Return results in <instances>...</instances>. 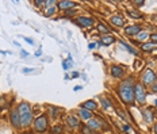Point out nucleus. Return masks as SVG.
<instances>
[{"instance_id": "obj_1", "label": "nucleus", "mask_w": 157, "mask_h": 134, "mask_svg": "<svg viewBox=\"0 0 157 134\" xmlns=\"http://www.w3.org/2000/svg\"><path fill=\"white\" fill-rule=\"evenodd\" d=\"M121 98L125 103H133L134 100V87H133V79H127L121 84Z\"/></svg>"}, {"instance_id": "obj_2", "label": "nucleus", "mask_w": 157, "mask_h": 134, "mask_svg": "<svg viewBox=\"0 0 157 134\" xmlns=\"http://www.w3.org/2000/svg\"><path fill=\"white\" fill-rule=\"evenodd\" d=\"M18 114L20 118V125L27 126L28 123L31 122V110L27 103H20L19 108H18Z\"/></svg>"}, {"instance_id": "obj_3", "label": "nucleus", "mask_w": 157, "mask_h": 134, "mask_svg": "<svg viewBox=\"0 0 157 134\" xmlns=\"http://www.w3.org/2000/svg\"><path fill=\"white\" fill-rule=\"evenodd\" d=\"M34 126H35V130L39 131V133H42L47 129V119L45 115H41L39 118L35 119V123H34Z\"/></svg>"}, {"instance_id": "obj_4", "label": "nucleus", "mask_w": 157, "mask_h": 134, "mask_svg": "<svg viewBox=\"0 0 157 134\" xmlns=\"http://www.w3.org/2000/svg\"><path fill=\"white\" fill-rule=\"evenodd\" d=\"M134 96L137 98L138 103L145 102V91H144L141 84H137V85H135V88H134Z\"/></svg>"}, {"instance_id": "obj_5", "label": "nucleus", "mask_w": 157, "mask_h": 134, "mask_svg": "<svg viewBox=\"0 0 157 134\" xmlns=\"http://www.w3.org/2000/svg\"><path fill=\"white\" fill-rule=\"evenodd\" d=\"M76 23L81 24L83 27H91L94 24V19L92 18H84V16H81V18L76 19Z\"/></svg>"}, {"instance_id": "obj_6", "label": "nucleus", "mask_w": 157, "mask_h": 134, "mask_svg": "<svg viewBox=\"0 0 157 134\" xmlns=\"http://www.w3.org/2000/svg\"><path fill=\"white\" fill-rule=\"evenodd\" d=\"M144 81H145L146 84H150V83H153V81H156V76H154L153 72L146 71L145 76H144Z\"/></svg>"}, {"instance_id": "obj_7", "label": "nucleus", "mask_w": 157, "mask_h": 134, "mask_svg": "<svg viewBox=\"0 0 157 134\" xmlns=\"http://www.w3.org/2000/svg\"><path fill=\"white\" fill-rule=\"evenodd\" d=\"M141 33V27L140 26H130V27H126V34L127 35H134V34H138Z\"/></svg>"}, {"instance_id": "obj_8", "label": "nucleus", "mask_w": 157, "mask_h": 134, "mask_svg": "<svg viewBox=\"0 0 157 134\" xmlns=\"http://www.w3.org/2000/svg\"><path fill=\"white\" fill-rule=\"evenodd\" d=\"M111 75L114 76V77H121V76L123 75V68L113 67V68H111Z\"/></svg>"}, {"instance_id": "obj_9", "label": "nucleus", "mask_w": 157, "mask_h": 134, "mask_svg": "<svg viewBox=\"0 0 157 134\" xmlns=\"http://www.w3.org/2000/svg\"><path fill=\"white\" fill-rule=\"evenodd\" d=\"M11 122H12V125H15V126H20V118H19V114H18L16 111H14L11 114Z\"/></svg>"}, {"instance_id": "obj_10", "label": "nucleus", "mask_w": 157, "mask_h": 134, "mask_svg": "<svg viewBox=\"0 0 157 134\" xmlns=\"http://www.w3.org/2000/svg\"><path fill=\"white\" fill-rule=\"evenodd\" d=\"M58 7L61 8V10H68V8L75 7V3H73V1H60Z\"/></svg>"}, {"instance_id": "obj_11", "label": "nucleus", "mask_w": 157, "mask_h": 134, "mask_svg": "<svg viewBox=\"0 0 157 134\" xmlns=\"http://www.w3.org/2000/svg\"><path fill=\"white\" fill-rule=\"evenodd\" d=\"M87 126L90 127V129H92V130H98V129H100V125H99V122L96 121V119H90Z\"/></svg>"}, {"instance_id": "obj_12", "label": "nucleus", "mask_w": 157, "mask_h": 134, "mask_svg": "<svg viewBox=\"0 0 157 134\" xmlns=\"http://www.w3.org/2000/svg\"><path fill=\"white\" fill-rule=\"evenodd\" d=\"M80 115H81V118H84V119H92V112H91L90 110H85V108H81L80 110Z\"/></svg>"}, {"instance_id": "obj_13", "label": "nucleus", "mask_w": 157, "mask_h": 134, "mask_svg": "<svg viewBox=\"0 0 157 134\" xmlns=\"http://www.w3.org/2000/svg\"><path fill=\"white\" fill-rule=\"evenodd\" d=\"M111 23L117 24V26H119V27H122L123 26V19H122V16H113L111 18Z\"/></svg>"}, {"instance_id": "obj_14", "label": "nucleus", "mask_w": 157, "mask_h": 134, "mask_svg": "<svg viewBox=\"0 0 157 134\" xmlns=\"http://www.w3.org/2000/svg\"><path fill=\"white\" fill-rule=\"evenodd\" d=\"M96 103L94 102V100H88V102H85L84 103V108H85V110H95V108H96Z\"/></svg>"}, {"instance_id": "obj_15", "label": "nucleus", "mask_w": 157, "mask_h": 134, "mask_svg": "<svg viewBox=\"0 0 157 134\" xmlns=\"http://www.w3.org/2000/svg\"><path fill=\"white\" fill-rule=\"evenodd\" d=\"M67 122H68V125H69V126H72V127H76V126H77V125H78V119H76L75 117H68Z\"/></svg>"}, {"instance_id": "obj_16", "label": "nucleus", "mask_w": 157, "mask_h": 134, "mask_svg": "<svg viewBox=\"0 0 157 134\" xmlns=\"http://www.w3.org/2000/svg\"><path fill=\"white\" fill-rule=\"evenodd\" d=\"M114 37H113V35H106V37H104V38H103V40H102V44L103 45H111V44H113V42H114Z\"/></svg>"}, {"instance_id": "obj_17", "label": "nucleus", "mask_w": 157, "mask_h": 134, "mask_svg": "<svg viewBox=\"0 0 157 134\" xmlns=\"http://www.w3.org/2000/svg\"><path fill=\"white\" fill-rule=\"evenodd\" d=\"M157 47V44H154V42H152V44H144V46H142V49L146 51H150L153 50V49H156Z\"/></svg>"}, {"instance_id": "obj_18", "label": "nucleus", "mask_w": 157, "mask_h": 134, "mask_svg": "<svg viewBox=\"0 0 157 134\" xmlns=\"http://www.w3.org/2000/svg\"><path fill=\"white\" fill-rule=\"evenodd\" d=\"M121 46H123L125 49H127V51H130V53H133V54H138L137 50H134V49H131V46H129V45L125 44V42H121Z\"/></svg>"}, {"instance_id": "obj_19", "label": "nucleus", "mask_w": 157, "mask_h": 134, "mask_svg": "<svg viewBox=\"0 0 157 134\" xmlns=\"http://www.w3.org/2000/svg\"><path fill=\"white\" fill-rule=\"evenodd\" d=\"M102 104L104 108H107V110H111V108H113V106L110 104V102H108L107 99H102Z\"/></svg>"}, {"instance_id": "obj_20", "label": "nucleus", "mask_w": 157, "mask_h": 134, "mask_svg": "<svg viewBox=\"0 0 157 134\" xmlns=\"http://www.w3.org/2000/svg\"><path fill=\"white\" fill-rule=\"evenodd\" d=\"M98 30H99L100 33H104V34H107V33H108V28H107L106 26H104V24H102V23H99Z\"/></svg>"}, {"instance_id": "obj_21", "label": "nucleus", "mask_w": 157, "mask_h": 134, "mask_svg": "<svg viewBox=\"0 0 157 134\" xmlns=\"http://www.w3.org/2000/svg\"><path fill=\"white\" fill-rule=\"evenodd\" d=\"M146 38H148V34H146L145 31H144V33H138V37H137L138 41H144V40H146Z\"/></svg>"}, {"instance_id": "obj_22", "label": "nucleus", "mask_w": 157, "mask_h": 134, "mask_svg": "<svg viewBox=\"0 0 157 134\" xmlns=\"http://www.w3.org/2000/svg\"><path fill=\"white\" fill-rule=\"evenodd\" d=\"M83 134H95V133H94L92 129H90L88 126H85V127H83Z\"/></svg>"}, {"instance_id": "obj_23", "label": "nucleus", "mask_w": 157, "mask_h": 134, "mask_svg": "<svg viewBox=\"0 0 157 134\" xmlns=\"http://www.w3.org/2000/svg\"><path fill=\"white\" fill-rule=\"evenodd\" d=\"M50 112H51V117H53V118L58 117V110H56V108H53V107L50 108Z\"/></svg>"}, {"instance_id": "obj_24", "label": "nucleus", "mask_w": 157, "mask_h": 134, "mask_svg": "<svg viewBox=\"0 0 157 134\" xmlns=\"http://www.w3.org/2000/svg\"><path fill=\"white\" fill-rule=\"evenodd\" d=\"M129 14L133 16V18H140V16H141V14L137 12V11H129Z\"/></svg>"}, {"instance_id": "obj_25", "label": "nucleus", "mask_w": 157, "mask_h": 134, "mask_svg": "<svg viewBox=\"0 0 157 134\" xmlns=\"http://www.w3.org/2000/svg\"><path fill=\"white\" fill-rule=\"evenodd\" d=\"M54 11H56L54 7H49V10L46 11V15H53V14H54Z\"/></svg>"}, {"instance_id": "obj_26", "label": "nucleus", "mask_w": 157, "mask_h": 134, "mask_svg": "<svg viewBox=\"0 0 157 134\" xmlns=\"http://www.w3.org/2000/svg\"><path fill=\"white\" fill-rule=\"evenodd\" d=\"M61 131H63V127H60V126H56L54 129H53V133H61Z\"/></svg>"}, {"instance_id": "obj_27", "label": "nucleus", "mask_w": 157, "mask_h": 134, "mask_svg": "<svg viewBox=\"0 0 157 134\" xmlns=\"http://www.w3.org/2000/svg\"><path fill=\"white\" fill-rule=\"evenodd\" d=\"M145 115H146V119H148V121H152V114H150V111H146Z\"/></svg>"}, {"instance_id": "obj_28", "label": "nucleus", "mask_w": 157, "mask_h": 134, "mask_svg": "<svg viewBox=\"0 0 157 134\" xmlns=\"http://www.w3.org/2000/svg\"><path fill=\"white\" fill-rule=\"evenodd\" d=\"M71 65H72V64H71V62H67V61H65V62L63 64L64 69H68V68H71Z\"/></svg>"}, {"instance_id": "obj_29", "label": "nucleus", "mask_w": 157, "mask_h": 134, "mask_svg": "<svg viewBox=\"0 0 157 134\" xmlns=\"http://www.w3.org/2000/svg\"><path fill=\"white\" fill-rule=\"evenodd\" d=\"M31 71H35V69H31V68H23V73H30Z\"/></svg>"}, {"instance_id": "obj_30", "label": "nucleus", "mask_w": 157, "mask_h": 134, "mask_svg": "<svg viewBox=\"0 0 157 134\" xmlns=\"http://www.w3.org/2000/svg\"><path fill=\"white\" fill-rule=\"evenodd\" d=\"M152 40H153L154 44H157V34H153V35H152Z\"/></svg>"}, {"instance_id": "obj_31", "label": "nucleus", "mask_w": 157, "mask_h": 134, "mask_svg": "<svg viewBox=\"0 0 157 134\" xmlns=\"http://www.w3.org/2000/svg\"><path fill=\"white\" fill-rule=\"evenodd\" d=\"M45 3V1H41V0H37L35 1V4H38V6H41V4H43Z\"/></svg>"}, {"instance_id": "obj_32", "label": "nucleus", "mask_w": 157, "mask_h": 134, "mask_svg": "<svg viewBox=\"0 0 157 134\" xmlns=\"http://www.w3.org/2000/svg\"><path fill=\"white\" fill-rule=\"evenodd\" d=\"M77 76H78L77 72H73V73H72V77H77Z\"/></svg>"}, {"instance_id": "obj_33", "label": "nucleus", "mask_w": 157, "mask_h": 134, "mask_svg": "<svg viewBox=\"0 0 157 134\" xmlns=\"http://www.w3.org/2000/svg\"><path fill=\"white\" fill-rule=\"evenodd\" d=\"M88 47H90V49H94V47H95V44H90V45H88Z\"/></svg>"}, {"instance_id": "obj_34", "label": "nucleus", "mask_w": 157, "mask_h": 134, "mask_svg": "<svg viewBox=\"0 0 157 134\" xmlns=\"http://www.w3.org/2000/svg\"><path fill=\"white\" fill-rule=\"evenodd\" d=\"M135 4H138V6H141V4H144V1H142V0H140V1H135Z\"/></svg>"}, {"instance_id": "obj_35", "label": "nucleus", "mask_w": 157, "mask_h": 134, "mask_svg": "<svg viewBox=\"0 0 157 134\" xmlns=\"http://www.w3.org/2000/svg\"><path fill=\"white\" fill-rule=\"evenodd\" d=\"M35 54H37V56H41V54H42V50H37Z\"/></svg>"}, {"instance_id": "obj_36", "label": "nucleus", "mask_w": 157, "mask_h": 134, "mask_svg": "<svg viewBox=\"0 0 157 134\" xmlns=\"http://www.w3.org/2000/svg\"><path fill=\"white\" fill-rule=\"evenodd\" d=\"M24 40H26V41H27V42H28V44H33V41H31V40H30V38H24Z\"/></svg>"}, {"instance_id": "obj_37", "label": "nucleus", "mask_w": 157, "mask_h": 134, "mask_svg": "<svg viewBox=\"0 0 157 134\" xmlns=\"http://www.w3.org/2000/svg\"><path fill=\"white\" fill-rule=\"evenodd\" d=\"M22 56H24V57H26V56H27V51H24V50H22Z\"/></svg>"}, {"instance_id": "obj_38", "label": "nucleus", "mask_w": 157, "mask_h": 134, "mask_svg": "<svg viewBox=\"0 0 157 134\" xmlns=\"http://www.w3.org/2000/svg\"><path fill=\"white\" fill-rule=\"evenodd\" d=\"M153 92H157V85H154L153 87Z\"/></svg>"}, {"instance_id": "obj_39", "label": "nucleus", "mask_w": 157, "mask_h": 134, "mask_svg": "<svg viewBox=\"0 0 157 134\" xmlns=\"http://www.w3.org/2000/svg\"><path fill=\"white\" fill-rule=\"evenodd\" d=\"M154 131H156V134H157V125L154 126Z\"/></svg>"}, {"instance_id": "obj_40", "label": "nucleus", "mask_w": 157, "mask_h": 134, "mask_svg": "<svg viewBox=\"0 0 157 134\" xmlns=\"http://www.w3.org/2000/svg\"><path fill=\"white\" fill-rule=\"evenodd\" d=\"M154 103H156V106H157V100H156V102H154Z\"/></svg>"}]
</instances>
